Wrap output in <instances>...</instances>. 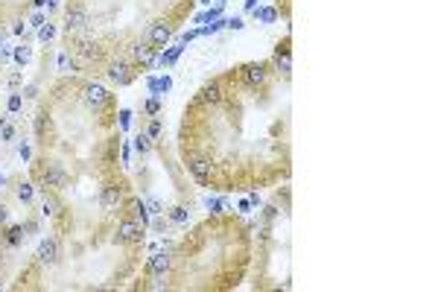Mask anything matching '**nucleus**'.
I'll return each mask as SVG.
<instances>
[{
    "mask_svg": "<svg viewBox=\"0 0 438 292\" xmlns=\"http://www.w3.org/2000/svg\"><path fill=\"white\" fill-rule=\"evenodd\" d=\"M82 100H85V105H88L91 111H100V108H105V105H108L111 94H108V91H105L102 85L91 82V85H85V88H82Z\"/></svg>",
    "mask_w": 438,
    "mask_h": 292,
    "instance_id": "nucleus-1",
    "label": "nucleus"
},
{
    "mask_svg": "<svg viewBox=\"0 0 438 292\" xmlns=\"http://www.w3.org/2000/svg\"><path fill=\"white\" fill-rule=\"evenodd\" d=\"M169 38H172V27H169L167 21H155L149 27V33H146V41H149L155 50H161Z\"/></svg>",
    "mask_w": 438,
    "mask_h": 292,
    "instance_id": "nucleus-2",
    "label": "nucleus"
},
{
    "mask_svg": "<svg viewBox=\"0 0 438 292\" xmlns=\"http://www.w3.org/2000/svg\"><path fill=\"white\" fill-rule=\"evenodd\" d=\"M243 76H246V82H249L252 88L266 85V79H269V65H266V62H252V65L243 68Z\"/></svg>",
    "mask_w": 438,
    "mask_h": 292,
    "instance_id": "nucleus-3",
    "label": "nucleus"
},
{
    "mask_svg": "<svg viewBox=\"0 0 438 292\" xmlns=\"http://www.w3.org/2000/svg\"><path fill=\"white\" fill-rule=\"evenodd\" d=\"M41 181H44V187H65L68 184V172L62 164H47L44 170H41Z\"/></svg>",
    "mask_w": 438,
    "mask_h": 292,
    "instance_id": "nucleus-4",
    "label": "nucleus"
},
{
    "mask_svg": "<svg viewBox=\"0 0 438 292\" xmlns=\"http://www.w3.org/2000/svg\"><path fill=\"white\" fill-rule=\"evenodd\" d=\"M117 240L120 242H140L143 240V225L135 219H123L117 225Z\"/></svg>",
    "mask_w": 438,
    "mask_h": 292,
    "instance_id": "nucleus-5",
    "label": "nucleus"
},
{
    "mask_svg": "<svg viewBox=\"0 0 438 292\" xmlns=\"http://www.w3.org/2000/svg\"><path fill=\"white\" fill-rule=\"evenodd\" d=\"M132 65L129 62H123V59H117V62H111L108 65V79L114 82V85H129L132 82Z\"/></svg>",
    "mask_w": 438,
    "mask_h": 292,
    "instance_id": "nucleus-6",
    "label": "nucleus"
},
{
    "mask_svg": "<svg viewBox=\"0 0 438 292\" xmlns=\"http://www.w3.org/2000/svg\"><path fill=\"white\" fill-rule=\"evenodd\" d=\"M85 27H88V12H85L82 6L68 9V15H65V30H68V33H79V30H85Z\"/></svg>",
    "mask_w": 438,
    "mask_h": 292,
    "instance_id": "nucleus-7",
    "label": "nucleus"
},
{
    "mask_svg": "<svg viewBox=\"0 0 438 292\" xmlns=\"http://www.w3.org/2000/svg\"><path fill=\"white\" fill-rule=\"evenodd\" d=\"M38 260H41V263H47V266L59 260V242L53 240V237L41 240V245H38Z\"/></svg>",
    "mask_w": 438,
    "mask_h": 292,
    "instance_id": "nucleus-8",
    "label": "nucleus"
},
{
    "mask_svg": "<svg viewBox=\"0 0 438 292\" xmlns=\"http://www.w3.org/2000/svg\"><path fill=\"white\" fill-rule=\"evenodd\" d=\"M169 266H172V257H169L167 251H161V254H152V257H149V266H146V269H149L152 275L161 277V275H167V272H169Z\"/></svg>",
    "mask_w": 438,
    "mask_h": 292,
    "instance_id": "nucleus-9",
    "label": "nucleus"
},
{
    "mask_svg": "<svg viewBox=\"0 0 438 292\" xmlns=\"http://www.w3.org/2000/svg\"><path fill=\"white\" fill-rule=\"evenodd\" d=\"M132 56H135L140 65H152L155 62V47H152L149 41H143V44L137 41V44H132Z\"/></svg>",
    "mask_w": 438,
    "mask_h": 292,
    "instance_id": "nucleus-10",
    "label": "nucleus"
},
{
    "mask_svg": "<svg viewBox=\"0 0 438 292\" xmlns=\"http://www.w3.org/2000/svg\"><path fill=\"white\" fill-rule=\"evenodd\" d=\"M187 170L193 172L196 181H207V175H210V164H207L204 158H193V161L187 164Z\"/></svg>",
    "mask_w": 438,
    "mask_h": 292,
    "instance_id": "nucleus-11",
    "label": "nucleus"
},
{
    "mask_svg": "<svg viewBox=\"0 0 438 292\" xmlns=\"http://www.w3.org/2000/svg\"><path fill=\"white\" fill-rule=\"evenodd\" d=\"M120 202V190L117 187H102V193H100V205L105 207V210H111V207Z\"/></svg>",
    "mask_w": 438,
    "mask_h": 292,
    "instance_id": "nucleus-12",
    "label": "nucleus"
},
{
    "mask_svg": "<svg viewBox=\"0 0 438 292\" xmlns=\"http://www.w3.org/2000/svg\"><path fill=\"white\" fill-rule=\"evenodd\" d=\"M202 100L210 103V105H216L219 100H222V88H219V82H207V85L202 88Z\"/></svg>",
    "mask_w": 438,
    "mask_h": 292,
    "instance_id": "nucleus-13",
    "label": "nucleus"
},
{
    "mask_svg": "<svg viewBox=\"0 0 438 292\" xmlns=\"http://www.w3.org/2000/svg\"><path fill=\"white\" fill-rule=\"evenodd\" d=\"M254 18L260 24H275L278 21V9H272V6H254Z\"/></svg>",
    "mask_w": 438,
    "mask_h": 292,
    "instance_id": "nucleus-14",
    "label": "nucleus"
},
{
    "mask_svg": "<svg viewBox=\"0 0 438 292\" xmlns=\"http://www.w3.org/2000/svg\"><path fill=\"white\" fill-rule=\"evenodd\" d=\"M132 219H135V222H140V225L149 222V210H146V202H135V205H132Z\"/></svg>",
    "mask_w": 438,
    "mask_h": 292,
    "instance_id": "nucleus-15",
    "label": "nucleus"
},
{
    "mask_svg": "<svg viewBox=\"0 0 438 292\" xmlns=\"http://www.w3.org/2000/svg\"><path fill=\"white\" fill-rule=\"evenodd\" d=\"M135 149H137L140 155H149V152H152V138H149V135H143V132H140V135L135 138Z\"/></svg>",
    "mask_w": 438,
    "mask_h": 292,
    "instance_id": "nucleus-16",
    "label": "nucleus"
},
{
    "mask_svg": "<svg viewBox=\"0 0 438 292\" xmlns=\"http://www.w3.org/2000/svg\"><path fill=\"white\" fill-rule=\"evenodd\" d=\"M59 210H62V205H59V199H56L53 193H47V196H44V213H47V216H56Z\"/></svg>",
    "mask_w": 438,
    "mask_h": 292,
    "instance_id": "nucleus-17",
    "label": "nucleus"
},
{
    "mask_svg": "<svg viewBox=\"0 0 438 292\" xmlns=\"http://www.w3.org/2000/svg\"><path fill=\"white\" fill-rule=\"evenodd\" d=\"M33 193H35L33 184H21V187H18V199H21V202H33Z\"/></svg>",
    "mask_w": 438,
    "mask_h": 292,
    "instance_id": "nucleus-18",
    "label": "nucleus"
},
{
    "mask_svg": "<svg viewBox=\"0 0 438 292\" xmlns=\"http://www.w3.org/2000/svg\"><path fill=\"white\" fill-rule=\"evenodd\" d=\"M53 35H56V27H53V24H44V27H38V38H41V41H50Z\"/></svg>",
    "mask_w": 438,
    "mask_h": 292,
    "instance_id": "nucleus-19",
    "label": "nucleus"
},
{
    "mask_svg": "<svg viewBox=\"0 0 438 292\" xmlns=\"http://www.w3.org/2000/svg\"><path fill=\"white\" fill-rule=\"evenodd\" d=\"M169 219H172V222H187V210H184V207H172Z\"/></svg>",
    "mask_w": 438,
    "mask_h": 292,
    "instance_id": "nucleus-20",
    "label": "nucleus"
},
{
    "mask_svg": "<svg viewBox=\"0 0 438 292\" xmlns=\"http://www.w3.org/2000/svg\"><path fill=\"white\" fill-rule=\"evenodd\" d=\"M59 70H73V59H70L68 53L59 56Z\"/></svg>",
    "mask_w": 438,
    "mask_h": 292,
    "instance_id": "nucleus-21",
    "label": "nucleus"
},
{
    "mask_svg": "<svg viewBox=\"0 0 438 292\" xmlns=\"http://www.w3.org/2000/svg\"><path fill=\"white\" fill-rule=\"evenodd\" d=\"M21 234H24V228H9V237H6L9 245H18L21 242Z\"/></svg>",
    "mask_w": 438,
    "mask_h": 292,
    "instance_id": "nucleus-22",
    "label": "nucleus"
},
{
    "mask_svg": "<svg viewBox=\"0 0 438 292\" xmlns=\"http://www.w3.org/2000/svg\"><path fill=\"white\" fill-rule=\"evenodd\" d=\"M158 111H161V100H158V97H152L149 103H146V114H158Z\"/></svg>",
    "mask_w": 438,
    "mask_h": 292,
    "instance_id": "nucleus-23",
    "label": "nucleus"
},
{
    "mask_svg": "<svg viewBox=\"0 0 438 292\" xmlns=\"http://www.w3.org/2000/svg\"><path fill=\"white\" fill-rule=\"evenodd\" d=\"M146 210H149L152 216H158V213H161V202H158V199H146Z\"/></svg>",
    "mask_w": 438,
    "mask_h": 292,
    "instance_id": "nucleus-24",
    "label": "nucleus"
},
{
    "mask_svg": "<svg viewBox=\"0 0 438 292\" xmlns=\"http://www.w3.org/2000/svg\"><path fill=\"white\" fill-rule=\"evenodd\" d=\"M9 111H12V114L21 111V94H12V97H9Z\"/></svg>",
    "mask_w": 438,
    "mask_h": 292,
    "instance_id": "nucleus-25",
    "label": "nucleus"
},
{
    "mask_svg": "<svg viewBox=\"0 0 438 292\" xmlns=\"http://www.w3.org/2000/svg\"><path fill=\"white\" fill-rule=\"evenodd\" d=\"M146 135H149V138H158V135H161V123L152 120V123H149V132H146Z\"/></svg>",
    "mask_w": 438,
    "mask_h": 292,
    "instance_id": "nucleus-26",
    "label": "nucleus"
},
{
    "mask_svg": "<svg viewBox=\"0 0 438 292\" xmlns=\"http://www.w3.org/2000/svg\"><path fill=\"white\" fill-rule=\"evenodd\" d=\"M129 123H132V114H129V111H120V126L129 129Z\"/></svg>",
    "mask_w": 438,
    "mask_h": 292,
    "instance_id": "nucleus-27",
    "label": "nucleus"
},
{
    "mask_svg": "<svg viewBox=\"0 0 438 292\" xmlns=\"http://www.w3.org/2000/svg\"><path fill=\"white\" fill-rule=\"evenodd\" d=\"M15 59H18V62H21V65H24V62L30 59V50H27V47H21V50L15 53Z\"/></svg>",
    "mask_w": 438,
    "mask_h": 292,
    "instance_id": "nucleus-28",
    "label": "nucleus"
},
{
    "mask_svg": "<svg viewBox=\"0 0 438 292\" xmlns=\"http://www.w3.org/2000/svg\"><path fill=\"white\" fill-rule=\"evenodd\" d=\"M9 219V210H6V205H0V222H6Z\"/></svg>",
    "mask_w": 438,
    "mask_h": 292,
    "instance_id": "nucleus-29",
    "label": "nucleus"
},
{
    "mask_svg": "<svg viewBox=\"0 0 438 292\" xmlns=\"http://www.w3.org/2000/svg\"><path fill=\"white\" fill-rule=\"evenodd\" d=\"M257 6V0H246V9H254Z\"/></svg>",
    "mask_w": 438,
    "mask_h": 292,
    "instance_id": "nucleus-30",
    "label": "nucleus"
},
{
    "mask_svg": "<svg viewBox=\"0 0 438 292\" xmlns=\"http://www.w3.org/2000/svg\"><path fill=\"white\" fill-rule=\"evenodd\" d=\"M199 3H210V0H199Z\"/></svg>",
    "mask_w": 438,
    "mask_h": 292,
    "instance_id": "nucleus-31",
    "label": "nucleus"
},
{
    "mask_svg": "<svg viewBox=\"0 0 438 292\" xmlns=\"http://www.w3.org/2000/svg\"><path fill=\"white\" fill-rule=\"evenodd\" d=\"M0 286H3V283H0Z\"/></svg>",
    "mask_w": 438,
    "mask_h": 292,
    "instance_id": "nucleus-32",
    "label": "nucleus"
}]
</instances>
